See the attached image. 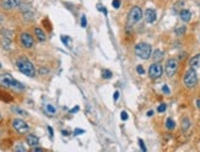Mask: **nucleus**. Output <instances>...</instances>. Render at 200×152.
I'll return each instance as SVG.
<instances>
[{
	"label": "nucleus",
	"mask_w": 200,
	"mask_h": 152,
	"mask_svg": "<svg viewBox=\"0 0 200 152\" xmlns=\"http://www.w3.org/2000/svg\"><path fill=\"white\" fill-rule=\"evenodd\" d=\"M63 135H65V136H66V135H69V132H68V131H63Z\"/></svg>",
	"instance_id": "nucleus-43"
},
{
	"label": "nucleus",
	"mask_w": 200,
	"mask_h": 152,
	"mask_svg": "<svg viewBox=\"0 0 200 152\" xmlns=\"http://www.w3.org/2000/svg\"><path fill=\"white\" fill-rule=\"evenodd\" d=\"M79 110V107H75V108H72L71 110H70V113H75V112H77Z\"/></svg>",
	"instance_id": "nucleus-39"
},
{
	"label": "nucleus",
	"mask_w": 200,
	"mask_h": 152,
	"mask_svg": "<svg viewBox=\"0 0 200 152\" xmlns=\"http://www.w3.org/2000/svg\"><path fill=\"white\" fill-rule=\"evenodd\" d=\"M3 9H6V10H11L14 8H17L21 5V2L20 0H3L2 3H0Z\"/></svg>",
	"instance_id": "nucleus-10"
},
{
	"label": "nucleus",
	"mask_w": 200,
	"mask_h": 152,
	"mask_svg": "<svg viewBox=\"0 0 200 152\" xmlns=\"http://www.w3.org/2000/svg\"><path fill=\"white\" fill-rule=\"evenodd\" d=\"M60 39H61V42L68 47V48H71V44H72V41H71V38L69 37V36H61L60 37Z\"/></svg>",
	"instance_id": "nucleus-17"
},
{
	"label": "nucleus",
	"mask_w": 200,
	"mask_h": 152,
	"mask_svg": "<svg viewBox=\"0 0 200 152\" xmlns=\"http://www.w3.org/2000/svg\"><path fill=\"white\" fill-rule=\"evenodd\" d=\"M81 134H85V130H82V129H75L74 130V135H81Z\"/></svg>",
	"instance_id": "nucleus-32"
},
{
	"label": "nucleus",
	"mask_w": 200,
	"mask_h": 152,
	"mask_svg": "<svg viewBox=\"0 0 200 152\" xmlns=\"http://www.w3.org/2000/svg\"><path fill=\"white\" fill-rule=\"evenodd\" d=\"M86 25H87V20H86V16L83 15V16L81 17V26L85 28V27H86Z\"/></svg>",
	"instance_id": "nucleus-29"
},
{
	"label": "nucleus",
	"mask_w": 200,
	"mask_h": 152,
	"mask_svg": "<svg viewBox=\"0 0 200 152\" xmlns=\"http://www.w3.org/2000/svg\"><path fill=\"white\" fill-rule=\"evenodd\" d=\"M162 92L163 93H166V95H169V89H168V86L167 85H163V87H162Z\"/></svg>",
	"instance_id": "nucleus-31"
},
{
	"label": "nucleus",
	"mask_w": 200,
	"mask_h": 152,
	"mask_svg": "<svg viewBox=\"0 0 200 152\" xmlns=\"http://www.w3.org/2000/svg\"><path fill=\"white\" fill-rule=\"evenodd\" d=\"M13 36L14 33L9 30H2V32H0V39H2V44L4 48H9L10 44H11V41H13Z\"/></svg>",
	"instance_id": "nucleus-6"
},
{
	"label": "nucleus",
	"mask_w": 200,
	"mask_h": 152,
	"mask_svg": "<svg viewBox=\"0 0 200 152\" xmlns=\"http://www.w3.org/2000/svg\"><path fill=\"white\" fill-rule=\"evenodd\" d=\"M156 11L154 10V9H146V11H145V20H146V22H149V24H154L155 21H156Z\"/></svg>",
	"instance_id": "nucleus-12"
},
{
	"label": "nucleus",
	"mask_w": 200,
	"mask_h": 152,
	"mask_svg": "<svg viewBox=\"0 0 200 152\" xmlns=\"http://www.w3.org/2000/svg\"><path fill=\"white\" fill-rule=\"evenodd\" d=\"M39 72H41V74H47V72H48V70H47V69H43V67H42V69L39 70Z\"/></svg>",
	"instance_id": "nucleus-38"
},
{
	"label": "nucleus",
	"mask_w": 200,
	"mask_h": 152,
	"mask_svg": "<svg viewBox=\"0 0 200 152\" xmlns=\"http://www.w3.org/2000/svg\"><path fill=\"white\" fill-rule=\"evenodd\" d=\"M13 126H14V129L19 132V134H25V132H27L28 131V125H27V123H25L22 119H14L13 120Z\"/></svg>",
	"instance_id": "nucleus-7"
},
{
	"label": "nucleus",
	"mask_w": 200,
	"mask_h": 152,
	"mask_svg": "<svg viewBox=\"0 0 200 152\" xmlns=\"http://www.w3.org/2000/svg\"><path fill=\"white\" fill-rule=\"evenodd\" d=\"M46 110H47L49 114H54V113H55V108H54L52 104H47V106H46Z\"/></svg>",
	"instance_id": "nucleus-26"
},
{
	"label": "nucleus",
	"mask_w": 200,
	"mask_h": 152,
	"mask_svg": "<svg viewBox=\"0 0 200 152\" xmlns=\"http://www.w3.org/2000/svg\"><path fill=\"white\" fill-rule=\"evenodd\" d=\"M0 67H2V66H0Z\"/></svg>",
	"instance_id": "nucleus-45"
},
{
	"label": "nucleus",
	"mask_w": 200,
	"mask_h": 152,
	"mask_svg": "<svg viewBox=\"0 0 200 152\" xmlns=\"http://www.w3.org/2000/svg\"><path fill=\"white\" fill-rule=\"evenodd\" d=\"M143 17V10L139 8V6H134L130 11H129V15H128V25H134L136 22H139Z\"/></svg>",
	"instance_id": "nucleus-5"
},
{
	"label": "nucleus",
	"mask_w": 200,
	"mask_h": 152,
	"mask_svg": "<svg viewBox=\"0 0 200 152\" xmlns=\"http://www.w3.org/2000/svg\"><path fill=\"white\" fill-rule=\"evenodd\" d=\"M196 106H198V108H200V100L196 101Z\"/></svg>",
	"instance_id": "nucleus-42"
},
{
	"label": "nucleus",
	"mask_w": 200,
	"mask_h": 152,
	"mask_svg": "<svg viewBox=\"0 0 200 152\" xmlns=\"http://www.w3.org/2000/svg\"><path fill=\"white\" fill-rule=\"evenodd\" d=\"M189 65H190V67H193V69L200 67V54H196L195 56H193V58L190 59V61H189Z\"/></svg>",
	"instance_id": "nucleus-15"
},
{
	"label": "nucleus",
	"mask_w": 200,
	"mask_h": 152,
	"mask_svg": "<svg viewBox=\"0 0 200 152\" xmlns=\"http://www.w3.org/2000/svg\"><path fill=\"white\" fill-rule=\"evenodd\" d=\"M151 45L147 44V43H139L136 44L135 47V53L136 55L140 58V59H144V60H147L150 56H151Z\"/></svg>",
	"instance_id": "nucleus-3"
},
{
	"label": "nucleus",
	"mask_w": 200,
	"mask_h": 152,
	"mask_svg": "<svg viewBox=\"0 0 200 152\" xmlns=\"http://www.w3.org/2000/svg\"><path fill=\"white\" fill-rule=\"evenodd\" d=\"M118 98H119V92H118V91H116V92H114V95H113V100H114V101H117Z\"/></svg>",
	"instance_id": "nucleus-36"
},
{
	"label": "nucleus",
	"mask_w": 200,
	"mask_h": 152,
	"mask_svg": "<svg viewBox=\"0 0 200 152\" xmlns=\"http://www.w3.org/2000/svg\"><path fill=\"white\" fill-rule=\"evenodd\" d=\"M14 150H15V151H20V152H25V151H26V147H25L22 143H17V145L14 147Z\"/></svg>",
	"instance_id": "nucleus-24"
},
{
	"label": "nucleus",
	"mask_w": 200,
	"mask_h": 152,
	"mask_svg": "<svg viewBox=\"0 0 200 152\" xmlns=\"http://www.w3.org/2000/svg\"><path fill=\"white\" fill-rule=\"evenodd\" d=\"M139 145H140V148L143 151H146V146H145V143H144V141L141 139H139Z\"/></svg>",
	"instance_id": "nucleus-33"
},
{
	"label": "nucleus",
	"mask_w": 200,
	"mask_h": 152,
	"mask_svg": "<svg viewBox=\"0 0 200 152\" xmlns=\"http://www.w3.org/2000/svg\"><path fill=\"white\" fill-rule=\"evenodd\" d=\"M166 128H167V129H169V130L174 129V128H176V123H174V120H173V119H171V118H168V119L166 120Z\"/></svg>",
	"instance_id": "nucleus-21"
},
{
	"label": "nucleus",
	"mask_w": 200,
	"mask_h": 152,
	"mask_svg": "<svg viewBox=\"0 0 200 152\" xmlns=\"http://www.w3.org/2000/svg\"><path fill=\"white\" fill-rule=\"evenodd\" d=\"M189 126H190L189 119H188V118H184V119L182 120V130H183V131H187V130L189 129Z\"/></svg>",
	"instance_id": "nucleus-20"
},
{
	"label": "nucleus",
	"mask_w": 200,
	"mask_h": 152,
	"mask_svg": "<svg viewBox=\"0 0 200 152\" xmlns=\"http://www.w3.org/2000/svg\"><path fill=\"white\" fill-rule=\"evenodd\" d=\"M152 58H154V60H155V61H160V60L163 58V53H162L161 50H155V52H154Z\"/></svg>",
	"instance_id": "nucleus-18"
},
{
	"label": "nucleus",
	"mask_w": 200,
	"mask_h": 152,
	"mask_svg": "<svg viewBox=\"0 0 200 152\" xmlns=\"http://www.w3.org/2000/svg\"><path fill=\"white\" fill-rule=\"evenodd\" d=\"M136 71H138L140 75H144V74H145V70H144V67H143L141 65H139V66L136 67Z\"/></svg>",
	"instance_id": "nucleus-30"
},
{
	"label": "nucleus",
	"mask_w": 200,
	"mask_h": 152,
	"mask_svg": "<svg viewBox=\"0 0 200 152\" xmlns=\"http://www.w3.org/2000/svg\"><path fill=\"white\" fill-rule=\"evenodd\" d=\"M16 66H17V69H19L24 75H27V76H30V78H32V76L36 75V70H35L33 64H32L27 58H25V56L17 59Z\"/></svg>",
	"instance_id": "nucleus-1"
},
{
	"label": "nucleus",
	"mask_w": 200,
	"mask_h": 152,
	"mask_svg": "<svg viewBox=\"0 0 200 152\" xmlns=\"http://www.w3.org/2000/svg\"><path fill=\"white\" fill-rule=\"evenodd\" d=\"M48 130H49V132H50V137H53V130H52V128L49 126V128H48Z\"/></svg>",
	"instance_id": "nucleus-41"
},
{
	"label": "nucleus",
	"mask_w": 200,
	"mask_h": 152,
	"mask_svg": "<svg viewBox=\"0 0 200 152\" xmlns=\"http://www.w3.org/2000/svg\"><path fill=\"white\" fill-rule=\"evenodd\" d=\"M152 115H154V112L152 110H149L147 112V117H152Z\"/></svg>",
	"instance_id": "nucleus-40"
},
{
	"label": "nucleus",
	"mask_w": 200,
	"mask_h": 152,
	"mask_svg": "<svg viewBox=\"0 0 200 152\" xmlns=\"http://www.w3.org/2000/svg\"><path fill=\"white\" fill-rule=\"evenodd\" d=\"M185 31H187V27L185 26H182V27H179V28L176 30V34L177 36H183L185 33Z\"/></svg>",
	"instance_id": "nucleus-22"
},
{
	"label": "nucleus",
	"mask_w": 200,
	"mask_h": 152,
	"mask_svg": "<svg viewBox=\"0 0 200 152\" xmlns=\"http://www.w3.org/2000/svg\"><path fill=\"white\" fill-rule=\"evenodd\" d=\"M102 76L105 79H111L112 78V71H109V70H103L102 71Z\"/></svg>",
	"instance_id": "nucleus-25"
},
{
	"label": "nucleus",
	"mask_w": 200,
	"mask_h": 152,
	"mask_svg": "<svg viewBox=\"0 0 200 152\" xmlns=\"http://www.w3.org/2000/svg\"><path fill=\"white\" fill-rule=\"evenodd\" d=\"M35 33H36L38 41H41V42H44L46 41V34H44V32L41 28H35Z\"/></svg>",
	"instance_id": "nucleus-16"
},
{
	"label": "nucleus",
	"mask_w": 200,
	"mask_h": 152,
	"mask_svg": "<svg viewBox=\"0 0 200 152\" xmlns=\"http://www.w3.org/2000/svg\"><path fill=\"white\" fill-rule=\"evenodd\" d=\"M179 16H180V20H182V21L188 22V21H190V19H191V13H190L189 10H187V9H183V10H180Z\"/></svg>",
	"instance_id": "nucleus-14"
},
{
	"label": "nucleus",
	"mask_w": 200,
	"mask_h": 152,
	"mask_svg": "<svg viewBox=\"0 0 200 152\" xmlns=\"http://www.w3.org/2000/svg\"><path fill=\"white\" fill-rule=\"evenodd\" d=\"M26 142H27V145L35 147V146L38 145V137L36 135H33V134H28L27 137H26Z\"/></svg>",
	"instance_id": "nucleus-13"
},
{
	"label": "nucleus",
	"mask_w": 200,
	"mask_h": 152,
	"mask_svg": "<svg viewBox=\"0 0 200 152\" xmlns=\"http://www.w3.org/2000/svg\"><path fill=\"white\" fill-rule=\"evenodd\" d=\"M177 69H178V61L176 59H169L166 64V74L172 78V76L177 72Z\"/></svg>",
	"instance_id": "nucleus-9"
},
{
	"label": "nucleus",
	"mask_w": 200,
	"mask_h": 152,
	"mask_svg": "<svg viewBox=\"0 0 200 152\" xmlns=\"http://www.w3.org/2000/svg\"><path fill=\"white\" fill-rule=\"evenodd\" d=\"M14 112H16V113H19L20 115H24V117H26L27 115V112H25V110H22V109H20V108H16V107H13L11 108Z\"/></svg>",
	"instance_id": "nucleus-23"
},
{
	"label": "nucleus",
	"mask_w": 200,
	"mask_h": 152,
	"mask_svg": "<svg viewBox=\"0 0 200 152\" xmlns=\"http://www.w3.org/2000/svg\"><path fill=\"white\" fill-rule=\"evenodd\" d=\"M162 66L158 64V63H155L150 66L149 69V75H150V78L151 79H158L161 78V75H162Z\"/></svg>",
	"instance_id": "nucleus-8"
},
{
	"label": "nucleus",
	"mask_w": 200,
	"mask_h": 152,
	"mask_svg": "<svg viewBox=\"0 0 200 152\" xmlns=\"http://www.w3.org/2000/svg\"><path fill=\"white\" fill-rule=\"evenodd\" d=\"M120 118H122L123 120H127V119H128V113H127V112H122V113H120Z\"/></svg>",
	"instance_id": "nucleus-35"
},
{
	"label": "nucleus",
	"mask_w": 200,
	"mask_h": 152,
	"mask_svg": "<svg viewBox=\"0 0 200 152\" xmlns=\"http://www.w3.org/2000/svg\"><path fill=\"white\" fill-rule=\"evenodd\" d=\"M2 21H3V17H2V16H0V22H2Z\"/></svg>",
	"instance_id": "nucleus-44"
},
{
	"label": "nucleus",
	"mask_w": 200,
	"mask_h": 152,
	"mask_svg": "<svg viewBox=\"0 0 200 152\" xmlns=\"http://www.w3.org/2000/svg\"><path fill=\"white\" fill-rule=\"evenodd\" d=\"M20 39H21V43L25 48H31L33 45V38L30 33H22Z\"/></svg>",
	"instance_id": "nucleus-11"
},
{
	"label": "nucleus",
	"mask_w": 200,
	"mask_h": 152,
	"mask_svg": "<svg viewBox=\"0 0 200 152\" xmlns=\"http://www.w3.org/2000/svg\"><path fill=\"white\" fill-rule=\"evenodd\" d=\"M183 6H184V2H177L173 6V10L176 13H180V10H183Z\"/></svg>",
	"instance_id": "nucleus-19"
},
{
	"label": "nucleus",
	"mask_w": 200,
	"mask_h": 152,
	"mask_svg": "<svg viewBox=\"0 0 200 152\" xmlns=\"http://www.w3.org/2000/svg\"><path fill=\"white\" fill-rule=\"evenodd\" d=\"M33 151H36V152H41V151H43V148H41V147H33Z\"/></svg>",
	"instance_id": "nucleus-37"
},
{
	"label": "nucleus",
	"mask_w": 200,
	"mask_h": 152,
	"mask_svg": "<svg viewBox=\"0 0 200 152\" xmlns=\"http://www.w3.org/2000/svg\"><path fill=\"white\" fill-rule=\"evenodd\" d=\"M183 81H184V85H185L187 87H189V89H191V87H194V86L196 85V82H198V75H196L195 69L190 67V69L185 72Z\"/></svg>",
	"instance_id": "nucleus-4"
},
{
	"label": "nucleus",
	"mask_w": 200,
	"mask_h": 152,
	"mask_svg": "<svg viewBox=\"0 0 200 152\" xmlns=\"http://www.w3.org/2000/svg\"><path fill=\"white\" fill-rule=\"evenodd\" d=\"M166 108H167V106H166L165 103H162V104H160V106H158V108H157V112H160V113H163V112L166 110Z\"/></svg>",
	"instance_id": "nucleus-27"
},
{
	"label": "nucleus",
	"mask_w": 200,
	"mask_h": 152,
	"mask_svg": "<svg viewBox=\"0 0 200 152\" xmlns=\"http://www.w3.org/2000/svg\"><path fill=\"white\" fill-rule=\"evenodd\" d=\"M97 9H98V10H99V11H102V13H103V14H105V15H106V14H107V10H106V9H105V8H102V5H99V4H98V5H97Z\"/></svg>",
	"instance_id": "nucleus-34"
},
{
	"label": "nucleus",
	"mask_w": 200,
	"mask_h": 152,
	"mask_svg": "<svg viewBox=\"0 0 200 152\" xmlns=\"http://www.w3.org/2000/svg\"><path fill=\"white\" fill-rule=\"evenodd\" d=\"M112 5H113L114 9H119V6H120V0H113V2H112Z\"/></svg>",
	"instance_id": "nucleus-28"
},
{
	"label": "nucleus",
	"mask_w": 200,
	"mask_h": 152,
	"mask_svg": "<svg viewBox=\"0 0 200 152\" xmlns=\"http://www.w3.org/2000/svg\"><path fill=\"white\" fill-rule=\"evenodd\" d=\"M0 86L8 87V89H15V90H24L25 89V86L21 82L15 80L9 74H2L0 75Z\"/></svg>",
	"instance_id": "nucleus-2"
}]
</instances>
